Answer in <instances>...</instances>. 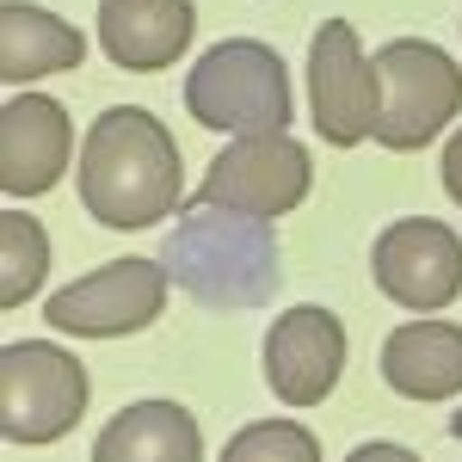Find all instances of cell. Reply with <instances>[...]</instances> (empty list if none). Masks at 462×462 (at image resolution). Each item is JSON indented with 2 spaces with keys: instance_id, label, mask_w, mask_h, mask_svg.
Masks as SVG:
<instances>
[{
  "instance_id": "cell-1",
  "label": "cell",
  "mask_w": 462,
  "mask_h": 462,
  "mask_svg": "<svg viewBox=\"0 0 462 462\" xmlns=\"http://www.w3.org/2000/svg\"><path fill=\"white\" fill-rule=\"evenodd\" d=\"M80 204L106 228H154L185 204L173 130L143 106H111L87 124L80 143Z\"/></svg>"
},
{
  "instance_id": "cell-2",
  "label": "cell",
  "mask_w": 462,
  "mask_h": 462,
  "mask_svg": "<svg viewBox=\"0 0 462 462\" xmlns=\"http://www.w3.org/2000/svg\"><path fill=\"white\" fill-rule=\"evenodd\" d=\"M161 265L204 309H259L284 284V253L272 216H247L228 204H185L179 228L161 247Z\"/></svg>"
},
{
  "instance_id": "cell-3",
  "label": "cell",
  "mask_w": 462,
  "mask_h": 462,
  "mask_svg": "<svg viewBox=\"0 0 462 462\" xmlns=\"http://www.w3.org/2000/svg\"><path fill=\"white\" fill-rule=\"evenodd\" d=\"M185 111L204 130H222V136L290 130L296 99H290L284 56L272 43H259V37H222L185 74Z\"/></svg>"
},
{
  "instance_id": "cell-4",
  "label": "cell",
  "mask_w": 462,
  "mask_h": 462,
  "mask_svg": "<svg viewBox=\"0 0 462 462\" xmlns=\"http://www.w3.org/2000/svg\"><path fill=\"white\" fill-rule=\"evenodd\" d=\"M87 364L69 346H43V339H13L0 346V431L6 444L43 450L56 438H69L87 413Z\"/></svg>"
},
{
  "instance_id": "cell-5",
  "label": "cell",
  "mask_w": 462,
  "mask_h": 462,
  "mask_svg": "<svg viewBox=\"0 0 462 462\" xmlns=\"http://www.w3.org/2000/svg\"><path fill=\"white\" fill-rule=\"evenodd\" d=\"M462 111V69L426 43V37H394L376 50V143L407 154L426 148L450 117Z\"/></svg>"
},
{
  "instance_id": "cell-6",
  "label": "cell",
  "mask_w": 462,
  "mask_h": 462,
  "mask_svg": "<svg viewBox=\"0 0 462 462\" xmlns=\"http://www.w3.org/2000/svg\"><path fill=\"white\" fill-rule=\"evenodd\" d=\"M167 284L173 278L161 259H111L99 272L62 284L56 296H43V320L74 339H124V333H143L148 320H161Z\"/></svg>"
},
{
  "instance_id": "cell-7",
  "label": "cell",
  "mask_w": 462,
  "mask_h": 462,
  "mask_svg": "<svg viewBox=\"0 0 462 462\" xmlns=\"http://www.w3.org/2000/svg\"><path fill=\"white\" fill-rule=\"evenodd\" d=\"M315 161L309 148L290 143V130H265V136H235L210 161V173L198 185V204H228L247 216H290L309 198Z\"/></svg>"
},
{
  "instance_id": "cell-8",
  "label": "cell",
  "mask_w": 462,
  "mask_h": 462,
  "mask_svg": "<svg viewBox=\"0 0 462 462\" xmlns=\"http://www.w3.org/2000/svg\"><path fill=\"white\" fill-rule=\"evenodd\" d=\"M370 278L389 302L438 315L462 296V235L431 216H401L370 247Z\"/></svg>"
},
{
  "instance_id": "cell-9",
  "label": "cell",
  "mask_w": 462,
  "mask_h": 462,
  "mask_svg": "<svg viewBox=\"0 0 462 462\" xmlns=\"http://www.w3.org/2000/svg\"><path fill=\"white\" fill-rule=\"evenodd\" d=\"M309 99H315V130L333 148H357L376 136V56H364V43L346 19L315 25L309 43Z\"/></svg>"
},
{
  "instance_id": "cell-10",
  "label": "cell",
  "mask_w": 462,
  "mask_h": 462,
  "mask_svg": "<svg viewBox=\"0 0 462 462\" xmlns=\"http://www.w3.org/2000/svg\"><path fill=\"white\" fill-rule=\"evenodd\" d=\"M346 370V327L315 302H296L265 333V383L284 407H315Z\"/></svg>"
},
{
  "instance_id": "cell-11",
  "label": "cell",
  "mask_w": 462,
  "mask_h": 462,
  "mask_svg": "<svg viewBox=\"0 0 462 462\" xmlns=\"http://www.w3.org/2000/svg\"><path fill=\"white\" fill-rule=\"evenodd\" d=\"M74 124L43 93H13L0 106V191L6 198H43L69 173Z\"/></svg>"
},
{
  "instance_id": "cell-12",
  "label": "cell",
  "mask_w": 462,
  "mask_h": 462,
  "mask_svg": "<svg viewBox=\"0 0 462 462\" xmlns=\"http://www.w3.org/2000/svg\"><path fill=\"white\" fill-rule=\"evenodd\" d=\"M198 32L191 0H99V50L124 74L173 69Z\"/></svg>"
},
{
  "instance_id": "cell-13",
  "label": "cell",
  "mask_w": 462,
  "mask_h": 462,
  "mask_svg": "<svg viewBox=\"0 0 462 462\" xmlns=\"http://www.w3.org/2000/svg\"><path fill=\"white\" fill-rule=\"evenodd\" d=\"M383 383L407 401H450L462 394V327L457 320H407L383 339Z\"/></svg>"
},
{
  "instance_id": "cell-14",
  "label": "cell",
  "mask_w": 462,
  "mask_h": 462,
  "mask_svg": "<svg viewBox=\"0 0 462 462\" xmlns=\"http://www.w3.org/2000/svg\"><path fill=\"white\" fill-rule=\"evenodd\" d=\"M80 56H87V37L74 32L62 13L32 6V0H6L0 6V74H6V87L80 69Z\"/></svg>"
},
{
  "instance_id": "cell-15",
  "label": "cell",
  "mask_w": 462,
  "mask_h": 462,
  "mask_svg": "<svg viewBox=\"0 0 462 462\" xmlns=\"http://www.w3.org/2000/svg\"><path fill=\"white\" fill-rule=\"evenodd\" d=\"M93 462H204V438L179 401H136L99 431Z\"/></svg>"
},
{
  "instance_id": "cell-16",
  "label": "cell",
  "mask_w": 462,
  "mask_h": 462,
  "mask_svg": "<svg viewBox=\"0 0 462 462\" xmlns=\"http://www.w3.org/2000/svg\"><path fill=\"white\" fill-rule=\"evenodd\" d=\"M0 241H6V265H0V302L6 309H19V302H32L43 278H50V235L37 228V216L25 210H6L0 216Z\"/></svg>"
},
{
  "instance_id": "cell-17",
  "label": "cell",
  "mask_w": 462,
  "mask_h": 462,
  "mask_svg": "<svg viewBox=\"0 0 462 462\" xmlns=\"http://www.w3.org/2000/svg\"><path fill=\"white\" fill-rule=\"evenodd\" d=\"M222 462H320V444L309 426L290 420H253L222 444Z\"/></svg>"
},
{
  "instance_id": "cell-18",
  "label": "cell",
  "mask_w": 462,
  "mask_h": 462,
  "mask_svg": "<svg viewBox=\"0 0 462 462\" xmlns=\"http://www.w3.org/2000/svg\"><path fill=\"white\" fill-rule=\"evenodd\" d=\"M438 173H444V191L462 204V130L444 143V161H438Z\"/></svg>"
},
{
  "instance_id": "cell-19",
  "label": "cell",
  "mask_w": 462,
  "mask_h": 462,
  "mask_svg": "<svg viewBox=\"0 0 462 462\" xmlns=\"http://www.w3.org/2000/svg\"><path fill=\"white\" fill-rule=\"evenodd\" d=\"M346 462H420V457H413L407 444H357Z\"/></svg>"
}]
</instances>
